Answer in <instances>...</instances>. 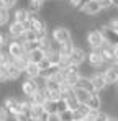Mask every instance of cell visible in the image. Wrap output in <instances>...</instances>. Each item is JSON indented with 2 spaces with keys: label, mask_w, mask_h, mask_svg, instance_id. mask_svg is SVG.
I'll return each instance as SVG.
<instances>
[{
  "label": "cell",
  "mask_w": 118,
  "mask_h": 121,
  "mask_svg": "<svg viewBox=\"0 0 118 121\" xmlns=\"http://www.w3.org/2000/svg\"><path fill=\"white\" fill-rule=\"evenodd\" d=\"M51 39L54 41L56 44H62V43L72 41V31L66 25H56L51 30Z\"/></svg>",
  "instance_id": "cell-1"
},
{
  "label": "cell",
  "mask_w": 118,
  "mask_h": 121,
  "mask_svg": "<svg viewBox=\"0 0 118 121\" xmlns=\"http://www.w3.org/2000/svg\"><path fill=\"white\" fill-rule=\"evenodd\" d=\"M85 43H87V46H89L90 49H100V48L105 44L103 36H102V33H100L98 28H90V30L85 33Z\"/></svg>",
  "instance_id": "cell-2"
},
{
  "label": "cell",
  "mask_w": 118,
  "mask_h": 121,
  "mask_svg": "<svg viewBox=\"0 0 118 121\" xmlns=\"http://www.w3.org/2000/svg\"><path fill=\"white\" fill-rule=\"evenodd\" d=\"M3 106L5 110L13 116V115H18V113H25L23 111V98H18V97H5L3 98Z\"/></svg>",
  "instance_id": "cell-3"
},
{
  "label": "cell",
  "mask_w": 118,
  "mask_h": 121,
  "mask_svg": "<svg viewBox=\"0 0 118 121\" xmlns=\"http://www.w3.org/2000/svg\"><path fill=\"white\" fill-rule=\"evenodd\" d=\"M20 90H21V95L23 97H26V98H31L36 92L39 90V83L36 79H25V80L21 82V85H20Z\"/></svg>",
  "instance_id": "cell-4"
},
{
  "label": "cell",
  "mask_w": 118,
  "mask_h": 121,
  "mask_svg": "<svg viewBox=\"0 0 118 121\" xmlns=\"http://www.w3.org/2000/svg\"><path fill=\"white\" fill-rule=\"evenodd\" d=\"M5 49H7V52L10 54V57H12V59H18V57L26 56L25 46H23V43H21L20 39H10L8 46H7Z\"/></svg>",
  "instance_id": "cell-5"
},
{
  "label": "cell",
  "mask_w": 118,
  "mask_h": 121,
  "mask_svg": "<svg viewBox=\"0 0 118 121\" xmlns=\"http://www.w3.org/2000/svg\"><path fill=\"white\" fill-rule=\"evenodd\" d=\"M69 60V65H72V67H80L85 60H87V51L84 49V48H80V46H76V49L72 51V54L67 57Z\"/></svg>",
  "instance_id": "cell-6"
},
{
  "label": "cell",
  "mask_w": 118,
  "mask_h": 121,
  "mask_svg": "<svg viewBox=\"0 0 118 121\" xmlns=\"http://www.w3.org/2000/svg\"><path fill=\"white\" fill-rule=\"evenodd\" d=\"M100 33H102V36H103V41L107 43V44H110V46H118V31H115L113 28H110L108 25H102L100 28Z\"/></svg>",
  "instance_id": "cell-7"
},
{
  "label": "cell",
  "mask_w": 118,
  "mask_h": 121,
  "mask_svg": "<svg viewBox=\"0 0 118 121\" xmlns=\"http://www.w3.org/2000/svg\"><path fill=\"white\" fill-rule=\"evenodd\" d=\"M64 70V74H66V80H64V83H67L69 87H72V88H76L77 87V82L79 79L82 77L80 75V69L79 67H67V69H62Z\"/></svg>",
  "instance_id": "cell-8"
},
{
  "label": "cell",
  "mask_w": 118,
  "mask_h": 121,
  "mask_svg": "<svg viewBox=\"0 0 118 121\" xmlns=\"http://www.w3.org/2000/svg\"><path fill=\"white\" fill-rule=\"evenodd\" d=\"M87 62H89V65L92 69H100V67L107 65L103 57H102V54H100V49H90L87 52Z\"/></svg>",
  "instance_id": "cell-9"
},
{
  "label": "cell",
  "mask_w": 118,
  "mask_h": 121,
  "mask_svg": "<svg viewBox=\"0 0 118 121\" xmlns=\"http://www.w3.org/2000/svg\"><path fill=\"white\" fill-rule=\"evenodd\" d=\"M90 82H92V87H94V92H103L108 85H107V82H105V77H103V72H92V75H90Z\"/></svg>",
  "instance_id": "cell-10"
},
{
  "label": "cell",
  "mask_w": 118,
  "mask_h": 121,
  "mask_svg": "<svg viewBox=\"0 0 118 121\" xmlns=\"http://www.w3.org/2000/svg\"><path fill=\"white\" fill-rule=\"evenodd\" d=\"M25 31H26L25 25L23 23H18V21H12L8 25V28H7V33H8V36L12 39H20L25 35Z\"/></svg>",
  "instance_id": "cell-11"
},
{
  "label": "cell",
  "mask_w": 118,
  "mask_h": 121,
  "mask_svg": "<svg viewBox=\"0 0 118 121\" xmlns=\"http://www.w3.org/2000/svg\"><path fill=\"white\" fill-rule=\"evenodd\" d=\"M80 12H82L85 17H97L103 10H102V7H100V3H98L97 0H90L87 5H84V7L80 8Z\"/></svg>",
  "instance_id": "cell-12"
},
{
  "label": "cell",
  "mask_w": 118,
  "mask_h": 121,
  "mask_svg": "<svg viewBox=\"0 0 118 121\" xmlns=\"http://www.w3.org/2000/svg\"><path fill=\"white\" fill-rule=\"evenodd\" d=\"M100 54H102V57L105 60V64L107 65H112L113 62H115V51H113V46H110V44H103L102 48H100Z\"/></svg>",
  "instance_id": "cell-13"
},
{
  "label": "cell",
  "mask_w": 118,
  "mask_h": 121,
  "mask_svg": "<svg viewBox=\"0 0 118 121\" xmlns=\"http://www.w3.org/2000/svg\"><path fill=\"white\" fill-rule=\"evenodd\" d=\"M85 106H87L89 110H102V106H103V101H102V97H100V93L94 92V93L90 95L89 101L85 103Z\"/></svg>",
  "instance_id": "cell-14"
},
{
  "label": "cell",
  "mask_w": 118,
  "mask_h": 121,
  "mask_svg": "<svg viewBox=\"0 0 118 121\" xmlns=\"http://www.w3.org/2000/svg\"><path fill=\"white\" fill-rule=\"evenodd\" d=\"M28 79H38L39 74H41V70H39V65L38 64H35V62H30L28 60V64H26V67H25V72H23Z\"/></svg>",
  "instance_id": "cell-15"
},
{
  "label": "cell",
  "mask_w": 118,
  "mask_h": 121,
  "mask_svg": "<svg viewBox=\"0 0 118 121\" xmlns=\"http://www.w3.org/2000/svg\"><path fill=\"white\" fill-rule=\"evenodd\" d=\"M74 49H76V43H74V39L67 41V43H62V44L58 46V51H59V54H61L62 57H69V56L72 54Z\"/></svg>",
  "instance_id": "cell-16"
},
{
  "label": "cell",
  "mask_w": 118,
  "mask_h": 121,
  "mask_svg": "<svg viewBox=\"0 0 118 121\" xmlns=\"http://www.w3.org/2000/svg\"><path fill=\"white\" fill-rule=\"evenodd\" d=\"M30 20V12L25 8V7H18L13 13V21H18V23H26Z\"/></svg>",
  "instance_id": "cell-17"
},
{
  "label": "cell",
  "mask_w": 118,
  "mask_h": 121,
  "mask_svg": "<svg viewBox=\"0 0 118 121\" xmlns=\"http://www.w3.org/2000/svg\"><path fill=\"white\" fill-rule=\"evenodd\" d=\"M90 95H92V92H89V90H84V88H79V87L74 88V97L77 98L80 105H85L90 98Z\"/></svg>",
  "instance_id": "cell-18"
},
{
  "label": "cell",
  "mask_w": 118,
  "mask_h": 121,
  "mask_svg": "<svg viewBox=\"0 0 118 121\" xmlns=\"http://www.w3.org/2000/svg\"><path fill=\"white\" fill-rule=\"evenodd\" d=\"M103 77H105L107 85H115L117 80H118V74L113 70V67H112V65H107V69L103 70Z\"/></svg>",
  "instance_id": "cell-19"
},
{
  "label": "cell",
  "mask_w": 118,
  "mask_h": 121,
  "mask_svg": "<svg viewBox=\"0 0 118 121\" xmlns=\"http://www.w3.org/2000/svg\"><path fill=\"white\" fill-rule=\"evenodd\" d=\"M7 70H8V79H10V82H17L20 77H21V74H23L13 62L7 64Z\"/></svg>",
  "instance_id": "cell-20"
},
{
  "label": "cell",
  "mask_w": 118,
  "mask_h": 121,
  "mask_svg": "<svg viewBox=\"0 0 118 121\" xmlns=\"http://www.w3.org/2000/svg\"><path fill=\"white\" fill-rule=\"evenodd\" d=\"M26 56H28V60L30 62H35V64H39L41 60L46 57V52L39 48V49H35V51H31V52H26Z\"/></svg>",
  "instance_id": "cell-21"
},
{
  "label": "cell",
  "mask_w": 118,
  "mask_h": 121,
  "mask_svg": "<svg viewBox=\"0 0 118 121\" xmlns=\"http://www.w3.org/2000/svg\"><path fill=\"white\" fill-rule=\"evenodd\" d=\"M43 111H44L43 105L31 103V106H30V111H28V116H30V120H31V121H38V118L41 116V115H43Z\"/></svg>",
  "instance_id": "cell-22"
},
{
  "label": "cell",
  "mask_w": 118,
  "mask_h": 121,
  "mask_svg": "<svg viewBox=\"0 0 118 121\" xmlns=\"http://www.w3.org/2000/svg\"><path fill=\"white\" fill-rule=\"evenodd\" d=\"M59 70H61V67H59V65H49L48 69L41 70L39 77H41V79H44V80H48V79H51L53 75H56V74H58Z\"/></svg>",
  "instance_id": "cell-23"
},
{
  "label": "cell",
  "mask_w": 118,
  "mask_h": 121,
  "mask_svg": "<svg viewBox=\"0 0 118 121\" xmlns=\"http://www.w3.org/2000/svg\"><path fill=\"white\" fill-rule=\"evenodd\" d=\"M43 108H44V111L49 113L51 116H56V115H58V101L46 100L44 103H43Z\"/></svg>",
  "instance_id": "cell-24"
},
{
  "label": "cell",
  "mask_w": 118,
  "mask_h": 121,
  "mask_svg": "<svg viewBox=\"0 0 118 121\" xmlns=\"http://www.w3.org/2000/svg\"><path fill=\"white\" fill-rule=\"evenodd\" d=\"M87 115H89V108L85 106V105H80L77 110H74V121H82L87 118Z\"/></svg>",
  "instance_id": "cell-25"
},
{
  "label": "cell",
  "mask_w": 118,
  "mask_h": 121,
  "mask_svg": "<svg viewBox=\"0 0 118 121\" xmlns=\"http://www.w3.org/2000/svg\"><path fill=\"white\" fill-rule=\"evenodd\" d=\"M56 121H74V111L72 110H64L56 115Z\"/></svg>",
  "instance_id": "cell-26"
},
{
  "label": "cell",
  "mask_w": 118,
  "mask_h": 121,
  "mask_svg": "<svg viewBox=\"0 0 118 121\" xmlns=\"http://www.w3.org/2000/svg\"><path fill=\"white\" fill-rule=\"evenodd\" d=\"M79 88H84V90H89L94 93V87H92V82H90V77H80L77 82Z\"/></svg>",
  "instance_id": "cell-27"
},
{
  "label": "cell",
  "mask_w": 118,
  "mask_h": 121,
  "mask_svg": "<svg viewBox=\"0 0 118 121\" xmlns=\"http://www.w3.org/2000/svg\"><path fill=\"white\" fill-rule=\"evenodd\" d=\"M46 100H48V98H46V95H44V90H43V88H39L38 92H36V93L30 98V101H31V103H36V105H43Z\"/></svg>",
  "instance_id": "cell-28"
},
{
  "label": "cell",
  "mask_w": 118,
  "mask_h": 121,
  "mask_svg": "<svg viewBox=\"0 0 118 121\" xmlns=\"http://www.w3.org/2000/svg\"><path fill=\"white\" fill-rule=\"evenodd\" d=\"M10 21V10L0 7V26H5Z\"/></svg>",
  "instance_id": "cell-29"
},
{
  "label": "cell",
  "mask_w": 118,
  "mask_h": 121,
  "mask_svg": "<svg viewBox=\"0 0 118 121\" xmlns=\"http://www.w3.org/2000/svg\"><path fill=\"white\" fill-rule=\"evenodd\" d=\"M12 62L18 67L21 72H25V67H26V64H28V56H23V57H18V59H13Z\"/></svg>",
  "instance_id": "cell-30"
},
{
  "label": "cell",
  "mask_w": 118,
  "mask_h": 121,
  "mask_svg": "<svg viewBox=\"0 0 118 121\" xmlns=\"http://www.w3.org/2000/svg\"><path fill=\"white\" fill-rule=\"evenodd\" d=\"M23 46H25V51L26 52H31V51L41 48V43L39 41H30V43H23Z\"/></svg>",
  "instance_id": "cell-31"
},
{
  "label": "cell",
  "mask_w": 118,
  "mask_h": 121,
  "mask_svg": "<svg viewBox=\"0 0 118 121\" xmlns=\"http://www.w3.org/2000/svg\"><path fill=\"white\" fill-rule=\"evenodd\" d=\"M12 57H10V54L7 52V49H2L0 51V65H7V64H10L12 62Z\"/></svg>",
  "instance_id": "cell-32"
},
{
  "label": "cell",
  "mask_w": 118,
  "mask_h": 121,
  "mask_svg": "<svg viewBox=\"0 0 118 121\" xmlns=\"http://www.w3.org/2000/svg\"><path fill=\"white\" fill-rule=\"evenodd\" d=\"M17 5H18V0H0V7L7 10H13Z\"/></svg>",
  "instance_id": "cell-33"
},
{
  "label": "cell",
  "mask_w": 118,
  "mask_h": 121,
  "mask_svg": "<svg viewBox=\"0 0 118 121\" xmlns=\"http://www.w3.org/2000/svg\"><path fill=\"white\" fill-rule=\"evenodd\" d=\"M66 103H67V108H69V110H72V111H74V110H77L79 106H80V103L77 101V98H76V97L67 98V100H66Z\"/></svg>",
  "instance_id": "cell-34"
},
{
  "label": "cell",
  "mask_w": 118,
  "mask_h": 121,
  "mask_svg": "<svg viewBox=\"0 0 118 121\" xmlns=\"http://www.w3.org/2000/svg\"><path fill=\"white\" fill-rule=\"evenodd\" d=\"M97 2L100 3L102 10H110V8H113V2H112V0H97Z\"/></svg>",
  "instance_id": "cell-35"
},
{
  "label": "cell",
  "mask_w": 118,
  "mask_h": 121,
  "mask_svg": "<svg viewBox=\"0 0 118 121\" xmlns=\"http://www.w3.org/2000/svg\"><path fill=\"white\" fill-rule=\"evenodd\" d=\"M13 121H31L28 113H18V115H13Z\"/></svg>",
  "instance_id": "cell-36"
},
{
  "label": "cell",
  "mask_w": 118,
  "mask_h": 121,
  "mask_svg": "<svg viewBox=\"0 0 118 121\" xmlns=\"http://www.w3.org/2000/svg\"><path fill=\"white\" fill-rule=\"evenodd\" d=\"M8 111L5 110V106L3 105H0V121H8Z\"/></svg>",
  "instance_id": "cell-37"
},
{
  "label": "cell",
  "mask_w": 118,
  "mask_h": 121,
  "mask_svg": "<svg viewBox=\"0 0 118 121\" xmlns=\"http://www.w3.org/2000/svg\"><path fill=\"white\" fill-rule=\"evenodd\" d=\"M38 65H39V70H44V69H48V67H49V65H53V64L49 62V59H48V57H44V59L41 60Z\"/></svg>",
  "instance_id": "cell-38"
},
{
  "label": "cell",
  "mask_w": 118,
  "mask_h": 121,
  "mask_svg": "<svg viewBox=\"0 0 118 121\" xmlns=\"http://www.w3.org/2000/svg\"><path fill=\"white\" fill-rule=\"evenodd\" d=\"M64 110H69L67 108V103H66V100H58V113H61V111H64Z\"/></svg>",
  "instance_id": "cell-39"
},
{
  "label": "cell",
  "mask_w": 118,
  "mask_h": 121,
  "mask_svg": "<svg viewBox=\"0 0 118 121\" xmlns=\"http://www.w3.org/2000/svg\"><path fill=\"white\" fill-rule=\"evenodd\" d=\"M38 121H53V116L49 115V113H46V111H43V115L38 118Z\"/></svg>",
  "instance_id": "cell-40"
},
{
  "label": "cell",
  "mask_w": 118,
  "mask_h": 121,
  "mask_svg": "<svg viewBox=\"0 0 118 121\" xmlns=\"http://www.w3.org/2000/svg\"><path fill=\"white\" fill-rule=\"evenodd\" d=\"M69 3H71L72 7H76V8H77V7H79V3H80V0H69Z\"/></svg>",
  "instance_id": "cell-41"
},
{
  "label": "cell",
  "mask_w": 118,
  "mask_h": 121,
  "mask_svg": "<svg viewBox=\"0 0 118 121\" xmlns=\"http://www.w3.org/2000/svg\"><path fill=\"white\" fill-rule=\"evenodd\" d=\"M89 2H90V0H80V3H79V10H80V8H82V7H84V5H87V3H89Z\"/></svg>",
  "instance_id": "cell-42"
},
{
  "label": "cell",
  "mask_w": 118,
  "mask_h": 121,
  "mask_svg": "<svg viewBox=\"0 0 118 121\" xmlns=\"http://www.w3.org/2000/svg\"><path fill=\"white\" fill-rule=\"evenodd\" d=\"M113 51H115V62H118V46L113 48ZM115 62H113V64H115Z\"/></svg>",
  "instance_id": "cell-43"
},
{
  "label": "cell",
  "mask_w": 118,
  "mask_h": 121,
  "mask_svg": "<svg viewBox=\"0 0 118 121\" xmlns=\"http://www.w3.org/2000/svg\"><path fill=\"white\" fill-rule=\"evenodd\" d=\"M107 121H118V116H110V115H108V120Z\"/></svg>",
  "instance_id": "cell-44"
},
{
  "label": "cell",
  "mask_w": 118,
  "mask_h": 121,
  "mask_svg": "<svg viewBox=\"0 0 118 121\" xmlns=\"http://www.w3.org/2000/svg\"><path fill=\"white\" fill-rule=\"evenodd\" d=\"M112 67H113V70L118 74V62H115V64H112Z\"/></svg>",
  "instance_id": "cell-45"
},
{
  "label": "cell",
  "mask_w": 118,
  "mask_h": 121,
  "mask_svg": "<svg viewBox=\"0 0 118 121\" xmlns=\"http://www.w3.org/2000/svg\"><path fill=\"white\" fill-rule=\"evenodd\" d=\"M113 2V7H118V0H112Z\"/></svg>",
  "instance_id": "cell-46"
},
{
  "label": "cell",
  "mask_w": 118,
  "mask_h": 121,
  "mask_svg": "<svg viewBox=\"0 0 118 121\" xmlns=\"http://www.w3.org/2000/svg\"><path fill=\"white\" fill-rule=\"evenodd\" d=\"M113 87H115V90H117V93H118V80H117V83H115Z\"/></svg>",
  "instance_id": "cell-47"
},
{
  "label": "cell",
  "mask_w": 118,
  "mask_h": 121,
  "mask_svg": "<svg viewBox=\"0 0 118 121\" xmlns=\"http://www.w3.org/2000/svg\"><path fill=\"white\" fill-rule=\"evenodd\" d=\"M82 121H85V120H82Z\"/></svg>",
  "instance_id": "cell-48"
},
{
  "label": "cell",
  "mask_w": 118,
  "mask_h": 121,
  "mask_svg": "<svg viewBox=\"0 0 118 121\" xmlns=\"http://www.w3.org/2000/svg\"><path fill=\"white\" fill-rule=\"evenodd\" d=\"M0 31H2V30H0Z\"/></svg>",
  "instance_id": "cell-49"
}]
</instances>
